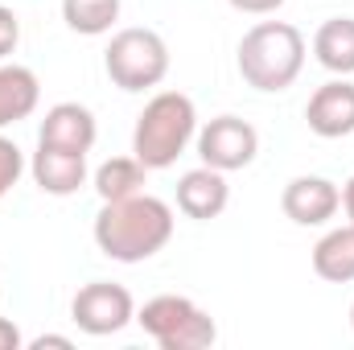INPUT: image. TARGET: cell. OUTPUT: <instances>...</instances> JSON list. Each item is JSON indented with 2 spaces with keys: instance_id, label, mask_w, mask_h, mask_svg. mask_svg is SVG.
I'll return each instance as SVG.
<instances>
[{
  "instance_id": "cell-4",
  "label": "cell",
  "mask_w": 354,
  "mask_h": 350,
  "mask_svg": "<svg viewBox=\"0 0 354 350\" xmlns=\"http://www.w3.org/2000/svg\"><path fill=\"white\" fill-rule=\"evenodd\" d=\"M103 71L120 91H153L169 75V46L157 29H120L103 50Z\"/></svg>"
},
{
  "instance_id": "cell-24",
  "label": "cell",
  "mask_w": 354,
  "mask_h": 350,
  "mask_svg": "<svg viewBox=\"0 0 354 350\" xmlns=\"http://www.w3.org/2000/svg\"><path fill=\"white\" fill-rule=\"evenodd\" d=\"M351 326H354V305H351Z\"/></svg>"
},
{
  "instance_id": "cell-23",
  "label": "cell",
  "mask_w": 354,
  "mask_h": 350,
  "mask_svg": "<svg viewBox=\"0 0 354 350\" xmlns=\"http://www.w3.org/2000/svg\"><path fill=\"white\" fill-rule=\"evenodd\" d=\"M342 210H346V219H351V227H354V177L342 185Z\"/></svg>"
},
{
  "instance_id": "cell-9",
  "label": "cell",
  "mask_w": 354,
  "mask_h": 350,
  "mask_svg": "<svg viewBox=\"0 0 354 350\" xmlns=\"http://www.w3.org/2000/svg\"><path fill=\"white\" fill-rule=\"evenodd\" d=\"M305 124L322 140H342L354 132V83L351 79H330L309 95L305 103Z\"/></svg>"
},
{
  "instance_id": "cell-21",
  "label": "cell",
  "mask_w": 354,
  "mask_h": 350,
  "mask_svg": "<svg viewBox=\"0 0 354 350\" xmlns=\"http://www.w3.org/2000/svg\"><path fill=\"white\" fill-rule=\"evenodd\" d=\"M21 330H17V322H8V317H0V350H21Z\"/></svg>"
},
{
  "instance_id": "cell-5",
  "label": "cell",
  "mask_w": 354,
  "mask_h": 350,
  "mask_svg": "<svg viewBox=\"0 0 354 350\" xmlns=\"http://www.w3.org/2000/svg\"><path fill=\"white\" fill-rule=\"evenodd\" d=\"M136 326L161 350H206L218 338L214 317L198 301L177 297V293H161V297L145 301V309L136 313Z\"/></svg>"
},
{
  "instance_id": "cell-8",
  "label": "cell",
  "mask_w": 354,
  "mask_h": 350,
  "mask_svg": "<svg viewBox=\"0 0 354 350\" xmlns=\"http://www.w3.org/2000/svg\"><path fill=\"white\" fill-rule=\"evenodd\" d=\"M338 206H342V190L330 177H317V174L292 177L284 185V194H280V210L297 227H322V223H330L338 214Z\"/></svg>"
},
{
  "instance_id": "cell-20",
  "label": "cell",
  "mask_w": 354,
  "mask_h": 350,
  "mask_svg": "<svg viewBox=\"0 0 354 350\" xmlns=\"http://www.w3.org/2000/svg\"><path fill=\"white\" fill-rule=\"evenodd\" d=\"M235 12H248V17H268V12H276L284 0H227Z\"/></svg>"
},
{
  "instance_id": "cell-3",
  "label": "cell",
  "mask_w": 354,
  "mask_h": 350,
  "mask_svg": "<svg viewBox=\"0 0 354 350\" xmlns=\"http://www.w3.org/2000/svg\"><path fill=\"white\" fill-rule=\"evenodd\" d=\"M198 136V111L194 99L181 91H157L145 111L136 116L132 128V157L153 174V169H169L177 157L189 149V140Z\"/></svg>"
},
{
  "instance_id": "cell-18",
  "label": "cell",
  "mask_w": 354,
  "mask_h": 350,
  "mask_svg": "<svg viewBox=\"0 0 354 350\" xmlns=\"http://www.w3.org/2000/svg\"><path fill=\"white\" fill-rule=\"evenodd\" d=\"M21 174H25V153L17 149V140L0 136V198L21 181Z\"/></svg>"
},
{
  "instance_id": "cell-13",
  "label": "cell",
  "mask_w": 354,
  "mask_h": 350,
  "mask_svg": "<svg viewBox=\"0 0 354 350\" xmlns=\"http://www.w3.org/2000/svg\"><path fill=\"white\" fill-rule=\"evenodd\" d=\"M41 99V83L29 66H17V62H0V132L8 124H21L33 116Z\"/></svg>"
},
{
  "instance_id": "cell-19",
  "label": "cell",
  "mask_w": 354,
  "mask_h": 350,
  "mask_svg": "<svg viewBox=\"0 0 354 350\" xmlns=\"http://www.w3.org/2000/svg\"><path fill=\"white\" fill-rule=\"evenodd\" d=\"M17 42H21V21H17V12H12V8H4V4H0V62L17 50Z\"/></svg>"
},
{
  "instance_id": "cell-15",
  "label": "cell",
  "mask_w": 354,
  "mask_h": 350,
  "mask_svg": "<svg viewBox=\"0 0 354 350\" xmlns=\"http://www.w3.org/2000/svg\"><path fill=\"white\" fill-rule=\"evenodd\" d=\"M313 272L330 284L354 280V227H334L313 243Z\"/></svg>"
},
{
  "instance_id": "cell-1",
  "label": "cell",
  "mask_w": 354,
  "mask_h": 350,
  "mask_svg": "<svg viewBox=\"0 0 354 350\" xmlns=\"http://www.w3.org/2000/svg\"><path fill=\"white\" fill-rule=\"evenodd\" d=\"M174 206L153 194H132L103 202L95 214V243L107 260L115 264H140L153 260L169 239H174Z\"/></svg>"
},
{
  "instance_id": "cell-17",
  "label": "cell",
  "mask_w": 354,
  "mask_h": 350,
  "mask_svg": "<svg viewBox=\"0 0 354 350\" xmlns=\"http://www.w3.org/2000/svg\"><path fill=\"white\" fill-rule=\"evenodd\" d=\"M62 21L83 37L111 33V25L120 21V0H62Z\"/></svg>"
},
{
  "instance_id": "cell-14",
  "label": "cell",
  "mask_w": 354,
  "mask_h": 350,
  "mask_svg": "<svg viewBox=\"0 0 354 350\" xmlns=\"http://www.w3.org/2000/svg\"><path fill=\"white\" fill-rule=\"evenodd\" d=\"M313 58L330 75H354V17H330L313 33Z\"/></svg>"
},
{
  "instance_id": "cell-16",
  "label": "cell",
  "mask_w": 354,
  "mask_h": 350,
  "mask_svg": "<svg viewBox=\"0 0 354 350\" xmlns=\"http://www.w3.org/2000/svg\"><path fill=\"white\" fill-rule=\"evenodd\" d=\"M145 177L149 169L136 161V157H111L95 169V194L103 202H115V198H132L145 190Z\"/></svg>"
},
{
  "instance_id": "cell-7",
  "label": "cell",
  "mask_w": 354,
  "mask_h": 350,
  "mask_svg": "<svg viewBox=\"0 0 354 350\" xmlns=\"http://www.w3.org/2000/svg\"><path fill=\"white\" fill-rule=\"evenodd\" d=\"M71 317L75 326L91 334V338H107V334H120L128 322H136V301L124 284H111V280H91L75 293L71 301Z\"/></svg>"
},
{
  "instance_id": "cell-10",
  "label": "cell",
  "mask_w": 354,
  "mask_h": 350,
  "mask_svg": "<svg viewBox=\"0 0 354 350\" xmlns=\"http://www.w3.org/2000/svg\"><path fill=\"white\" fill-rule=\"evenodd\" d=\"M29 174L37 181L41 194L50 198H71L87 185V153H71V149H54V145H37Z\"/></svg>"
},
{
  "instance_id": "cell-12",
  "label": "cell",
  "mask_w": 354,
  "mask_h": 350,
  "mask_svg": "<svg viewBox=\"0 0 354 350\" xmlns=\"http://www.w3.org/2000/svg\"><path fill=\"white\" fill-rule=\"evenodd\" d=\"M231 202V185H227V174L210 169V165H198L189 174H181L177 181V210L185 219H198V223H210L227 210Z\"/></svg>"
},
{
  "instance_id": "cell-11",
  "label": "cell",
  "mask_w": 354,
  "mask_h": 350,
  "mask_svg": "<svg viewBox=\"0 0 354 350\" xmlns=\"http://www.w3.org/2000/svg\"><path fill=\"white\" fill-rule=\"evenodd\" d=\"M99 136V124L83 103H54L37 128V145H54V149H71V153H91Z\"/></svg>"
},
{
  "instance_id": "cell-22",
  "label": "cell",
  "mask_w": 354,
  "mask_h": 350,
  "mask_svg": "<svg viewBox=\"0 0 354 350\" xmlns=\"http://www.w3.org/2000/svg\"><path fill=\"white\" fill-rule=\"evenodd\" d=\"M29 347H33V350H46V347H62V350H71L75 342H71L66 334H41V338H33Z\"/></svg>"
},
{
  "instance_id": "cell-2",
  "label": "cell",
  "mask_w": 354,
  "mask_h": 350,
  "mask_svg": "<svg viewBox=\"0 0 354 350\" xmlns=\"http://www.w3.org/2000/svg\"><path fill=\"white\" fill-rule=\"evenodd\" d=\"M235 62H239V75L248 87L280 95L305 71V33L288 21H260L243 33Z\"/></svg>"
},
{
  "instance_id": "cell-6",
  "label": "cell",
  "mask_w": 354,
  "mask_h": 350,
  "mask_svg": "<svg viewBox=\"0 0 354 350\" xmlns=\"http://www.w3.org/2000/svg\"><path fill=\"white\" fill-rule=\"evenodd\" d=\"M198 157L202 165L218 169V174H235V169H248L260 153V132L239 120V116H214L210 124L198 128Z\"/></svg>"
}]
</instances>
